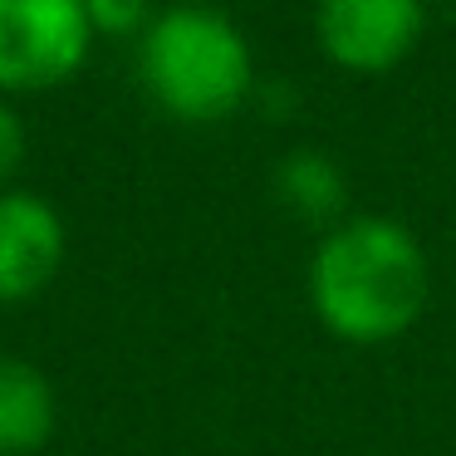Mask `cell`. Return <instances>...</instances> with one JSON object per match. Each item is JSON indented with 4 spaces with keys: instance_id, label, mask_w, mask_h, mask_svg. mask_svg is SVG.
<instances>
[{
    "instance_id": "1",
    "label": "cell",
    "mask_w": 456,
    "mask_h": 456,
    "mask_svg": "<svg viewBox=\"0 0 456 456\" xmlns=\"http://www.w3.org/2000/svg\"><path fill=\"white\" fill-rule=\"evenodd\" d=\"M427 256L407 226L387 216H354L334 226L309 265V299L319 324L348 344H387L407 334L427 305Z\"/></svg>"
},
{
    "instance_id": "2",
    "label": "cell",
    "mask_w": 456,
    "mask_h": 456,
    "mask_svg": "<svg viewBox=\"0 0 456 456\" xmlns=\"http://www.w3.org/2000/svg\"><path fill=\"white\" fill-rule=\"evenodd\" d=\"M138 64L148 94L182 123L231 118L256 84L246 35L211 5H172L148 20Z\"/></svg>"
},
{
    "instance_id": "3",
    "label": "cell",
    "mask_w": 456,
    "mask_h": 456,
    "mask_svg": "<svg viewBox=\"0 0 456 456\" xmlns=\"http://www.w3.org/2000/svg\"><path fill=\"white\" fill-rule=\"evenodd\" d=\"M89 40L84 0H0V94L64 84L84 64Z\"/></svg>"
},
{
    "instance_id": "4",
    "label": "cell",
    "mask_w": 456,
    "mask_h": 456,
    "mask_svg": "<svg viewBox=\"0 0 456 456\" xmlns=\"http://www.w3.org/2000/svg\"><path fill=\"white\" fill-rule=\"evenodd\" d=\"M319 50L354 74H383L412 54L422 0H314Z\"/></svg>"
},
{
    "instance_id": "5",
    "label": "cell",
    "mask_w": 456,
    "mask_h": 456,
    "mask_svg": "<svg viewBox=\"0 0 456 456\" xmlns=\"http://www.w3.org/2000/svg\"><path fill=\"white\" fill-rule=\"evenodd\" d=\"M64 260V221L35 191H0V305L35 299Z\"/></svg>"
},
{
    "instance_id": "6",
    "label": "cell",
    "mask_w": 456,
    "mask_h": 456,
    "mask_svg": "<svg viewBox=\"0 0 456 456\" xmlns=\"http://www.w3.org/2000/svg\"><path fill=\"white\" fill-rule=\"evenodd\" d=\"M54 432V387L35 363L0 354V456H30Z\"/></svg>"
},
{
    "instance_id": "7",
    "label": "cell",
    "mask_w": 456,
    "mask_h": 456,
    "mask_svg": "<svg viewBox=\"0 0 456 456\" xmlns=\"http://www.w3.org/2000/svg\"><path fill=\"white\" fill-rule=\"evenodd\" d=\"M275 191L289 211H299V216H309V221L338 216V211H344V197H348L338 162L324 158V152H314V148H299V152H289V158H280Z\"/></svg>"
},
{
    "instance_id": "8",
    "label": "cell",
    "mask_w": 456,
    "mask_h": 456,
    "mask_svg": "<svg viewBox=\"0 0 456 456\" xmlns=\"http://www.w3.org/2000/svg\"><path fill=\"white\" fill-rule=\"evenodd\" d=\"M20 162H25V123L11 103L0 99V187L20 172Z\"/></svg>"
}]
</instances>
